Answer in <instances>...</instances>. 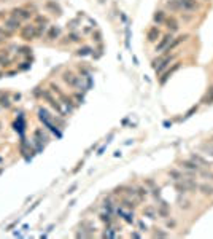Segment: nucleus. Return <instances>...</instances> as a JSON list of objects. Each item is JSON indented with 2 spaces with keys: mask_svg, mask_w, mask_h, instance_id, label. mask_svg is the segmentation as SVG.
I'll return each instance as SVG.
<instances>
[{
  "mask_svg": "<svg viewBox=\"0 0 213 239\" xmlns=\"http://www.w3.org/2000/svg\"><path fill=\"white\" fill-rule=\"evenodd\" d=\"M175 190L178 191L180 194H186V193H196L197 187H199V183L196 182V179L194 177H183L181 180H176L175 182Z\"/></svg>",
  "mask_w": 213,
  "mask_h": 239,
  "instance_id": "f257e3e1",
  "label": "nucleus"
},
{
  "mask_svg": "<svg viewBox=\"0 0 213 239\" xmlns=\"http://www.w3.org/2000/svg\"><path fill=\"white\" fill-rule=\"evenodd\" d=\"M62 78L67 85L73 86V88H81V77H77V75L72 74V72H65Z\"/></svg>",
  "mask_w": 213,
  "mask_h": 239,
  "instance_id": "f03ea898",
  "label": "nucleus"
},
{
  "mask_svg": "<svg viewBox=\"0 0 213 239\" xmlns=\"http://www.w3.org/2000/svg\"><path fill=\"white\" fill-rule=\"evenodd\" d=\"M172 40H173V35H172V34L164 35V37H162V38L159 40V43L156 45V49H154V51H156V53L165 51V49H167V46L170 45V42H172Z\"/></svg>",
  "mask_w": 213,
  "mask_h": 239,
  "instance_id": "7ed1b4c3",
  "label": "nucleus"
},
{
  "mask_svg": "<svg viewBox=\"0 0 213 239\" xmlns=\"http://www.w3.org/2000/svg\"><path fill=\"white\" fill-rule=\"evenodd\" d=\"M180 64H181V62H178V61H176V62H173V64H172V67H170V69H167V70H165L164 74H162V77H161V80H159L161 85H165V81H167V80L170 78L172 75L180 69Z\"/></svg>",
  "mask_w": 213,
  "mask_h": 239,
  "instance_id": "20e7f679",
  "label": "nucleus"
},
{
  "mask_svg": "<svg viewBox=\"0 0 213 239\" xmlns=\"http://www.w3.org/2000/svg\"><path fill=\"white\" fill-rule=\"evenodd\" d=\"M180 166H181L185 171H194V172H197L200 169V166L197 164L194 159H191V158H188V159H181L180 161Z\"/></svg>",
  "mask_w": 213,
  "mask_h": 239,
  "instance_id": "39448f33",
  "label": "nucleus"
},
{
  "mask_svg": "<svg viewBox=\"0 0 213 239\" xmlns=\"http://www.w3.org/2000/svg\"><path fill=\"white\" fill-rule=\"evenodd\" d=\"M180 6L183 11H196L199 8V2L197 0H180Z\"/></svg>",
  "mask_w": 213,
  "mask_h": 239,
  "instance_id": "423d86ee",
  "label": "nucleus"
},
{
  "mask_svg": "<svg viewBox=\"0 0 213 239\" xmlns=\"http://www.w3.org/2000/svg\"><path fill=\"white\" fill-rule=\"evenodd\" d=\"M21 37L24 40H32L34 37H38V32H37V27L35 26H26L21 30Z\"/></svg>",
  "mask_w": 213,
  "mask_h": 239,
  "instance_id": "0eeeda50",
  "label": "nucleus"
},
{
  "mask_svg": "<svg viewBox=\"0 0 213 239\" xmlns=\"http://www.w3.org/2000/svg\"><path fill=\"white\" fill-rule=\"evenodd\" d=\"M175 59V56L173 54H169V56H165V57H162V59L159 61V66H156L154 67V70H156V74H161L162 70H165L169 66H170V62Z\"/></svg>",
  "mask_w": 213,
  "mask_h": 239,
  "instance_id": "6e6552de",
  "label": "nucleus"
},
{
  "mask_svg": "<svg viewBox=\"0 0 213 239\" xmlns=\"http://www.w3.org/2000/svg\"><path fill=\"white\" fill-rule=\"evenodd\" d=\"M3 27L6 29V30H10V32H14V30H18V29H21V23H19V19L18 18H8V19L3 23Z\"/></svg>",
  "mask_w": 213,
  "mask_h": 239,
  "instance_id": "1a4fd4ad",
  "label": "nucleus"
},
{
  "mask_svg": "<svg viewBox=\"0 0 213 239\" xmlns=\"http://www.w3.org/2000/svg\"><path fill=\"white\" fill-rule=\"evenodd\" d=\"M156 211H157V217H161V218L170 217V206H169L165 201H161V204L156 207Z\"/></svg>",
  "mask_w": 213,
  "mask_h": 239,
  "instance_id": "9d476101",
  "label": "nucleus"
},
{
  "mask_svg": "<svg viewBox=\"0 0 213 239\" xmlns=\"http://www.w3.org/2000/svg\"><path fill=\"white\" fill-rule=\"evenodd\" d=\"M186 38H188V35H186V34H185V35H180V37H176V38H173L172 42H170V45L167 46V49H165V51H167V53L173 51V49H175L176 46L180 45V43H183V42H185Z\"/></svg>",
  "mask_w": 213,
  "mask_h": 239,
  "instance_id": "9b49d317",
  "label": "nucleus"
},
{
  "mask_svg": "<svg viewBox=\"0 0 213 239\" xmlns=\"http://www.w3.org/2000/svg\"><path fill=\"white\" fill-rule=\"evenodd\" d=\"M197 190H199L204 196H213V185L212 183H200V185L197 187Z\"/></svg>",
  "mask_w": 213,
  "mask_h": 239,
  "instance_id": "f8f14e48",
  "label": "nucleus"
},
{
  "mask_svg": "<svg viewBox=\"0 0 213 239\" xmlns=\"http://www.w3.org/2000/svg\"><path fill=\"white\" fill-rule=\"evenodd\" d=\"M178 207L181 209V211H189L191 207H193V202H191V199H188L185 196H178Z\"/></svg>",
  "mask_w": 213,
  "mask_h": 239,
  "instance_id": "ddd939ff",
  "label": "nucleus"
},
{
  "mask_svg": "<svg viewBox=\"0 0 213 239\" xmlns=\"http://www.w3.org/2000/svg\"><path fill=\"white\" fill-rule=\"evenodd\" d=\"M116 214H118L120 217H122V218H124L127 223H131V225L134 223V214H131V212H124V207H118V209H116Z\"/></svg>",
  "mask_w": 213,
  "mask_h": 239,
  "instance_id": "4468645a",
  "label": "nucleus"
},
{
  "mask_svg": "<svg viewBox=\"0 0 213 239\" xmlns=\"http://www.w3.org/2000/svg\"><path fill=\"white\" fill-rule=\"evenodd\" d=\"M159 35H161V32H159V29H157V27H151L150 30L146 32V38H148V42H151V43L156 42Z\"/></svg>",
  "mask_w": 213,
  "mask_h": 239,
  "instance_id": "2eb2a0df",
  "label": "nucleus"
},
{
  "mask_svg": "<svg viewBox=\"0 0 213 239\" xmlns=\"http://www.w3.org/2000/svg\"><path fill=\"white\" fill-rule=\"evenodd\" d=\"M143 215L148 217V218H151V220H154V218L157 217L156 207H154V206H146V207L143 209Z\"/></svg>",
  "mask_w": 213,
  "mask_h": 239,
  "instance_id": "dca6fc26",
  "label": "nucleus"
},
{
  "mask_svg": "<svg viewBox=\"0 0 213 239\" xmlns=\"http://www.w3.org/2000/svg\"><path fill=\"white\" fill-rule=\"evenodd\" d=\"M191 159H194V161H196L197 164L200 166V168H202V166H205V168H208V166H210L208 159H205L204 156H200L199 153H193V155H191Z\"/></svg>",
  "mask_w": 213,
  "mask_h": 239,
  "instance_id": "f3484780",
  "label": "nucleus"
},
{
  "mask_svg": "<svg viewBox=\"0 0 213 239\" xmlns=\"http://www.w3.org/2000/svg\"><path fill=\"white\" fill-rule=\"evenodd\" d=\"M165 24H167V30L170 32V34L176 32V30H178V27H180L175 18H169V19H165Z\"/></svg>",
  "mask_w": 213,
  "mask_h": 239,
  "instance_id": "a211bd4d",
  "label": "nucleus"
},
{
  "mask_svg": "<svg viewBox=\"0 0 213 239\" xmlns=\"http://www.w3.org/2000/svg\"><path fill=\"white\" fill-rule=\"evenodd\" d=\"M169 177L173 180V182H176V180H181L183 179V172L180 171V169H176V168H173V169H169Z\"/></svg>",
  "mask_w": 213,
  "mask_h": 239,
  "instance_id": "6ab92c4d",
  "label": "nucleus"
},
{
  "mask_svg": "<svg viewBox=\"0 0 213 239\" xmlns=\"http://www.w3.org/2000/svg\"><path fill=\"white\" fill-rule=\"evenodd\" d=\"M137 198H138V201H145V198H148V194H150V190H148L146 187H137Z\"/></svg>",
  "mask_w": 213,
  "mask_h": 239,
  "instance_id": "aec40b11",
  "label": "nucleus"
},
{
  "mask_svg": "<svg viewBox=\"0 0 213 239\" xmlns=\"http://www.w3.org/2000/svg\"><path fill=\"white\" fill-rule=\"evenodd\" d=\"M135 201H134V199L132 198H124V199H122V201H121V207H124V209H129V211H134V209H135Z\"/></svg>",
  "mask_w": 213,
  "mask_h": 239,
  "instance_id": "412c9836",
  "label": "nucleus"
},
{
  "mask_svg": "<svg viewBox=\"0 0 213 239\" xmlns=\"http://www.w3.org/2000/svg\"><path fill=\"white\" fill-rule=\"evenodd\" d=\"M197 174H199V177H202V179L213 182V172H212V171H208V169H202V168H200L199 171H197Z\"/></svg>",
  "mask_w": 213,
  "mask_h": 239,
  "instance_id": "4be33fe9",
  "label": "nucleus"
},
{
  "mask_svg": "<svg viewBox=\"0 0 213 239\" xmlns=\"http://www.w3.org/2000/svg\"><path fill=\"white\" fill-rule=\"evenodd\" d=\"M100 220H102L103 223H107V225H111L113 223V218H111V212H102L100 214Z\"/></svg>",
  "mask_w": 213,
  "mask_h": 239,
  "instance_id": "5701e85b",
  "label": "nucleus"
},
{
  "mask_svg": "<svg viewBox=\"0 0 213 239\" xmlns=\"http://www.w3.org/2000/svg\"><path fill=\"white\" fill-rule=\"evenodd\" d=\"M204 104H213V86H210L208 88V91H207V94H205V97H204V100H202Z\"/></svg>",
  "mask_w": 213,
  "mask_h": 239,
  "instance_id": "b1692460",
  "label": "nucleus"
},
{
  "mask_svg": "<svg viewBox=\"0 0 213 239\" xmlns=\"http://www.w3.org/2000/svg\"><path fill=\"white\" fill-rule=\"evenodd\" d=\"M167 8L173 10V11L181 10V6H180V0H169V2H167Z\"/></svg>",
  "mask_w": 213,
  "mask_h": 239,
  "instance_id": "393cba45",
  "label": "nucleus"
},
{
  "mask_svg": "<svg viewBox=\"0 0 213 239\" xmlns=\"http://www.w3.org/2000/svg\"><path fill=\"white\" fill-rule=\"evenodd\" d=\"M153 19H154V23H157V24H164L165 23V13L164 11H156Z\"/></svg>",
  "mask_w": 213,
  "mask_h": 239,
  "instance_id": "a878e982",
  "label": "nucleus"
},
{
  "mask_svg": "<svg viewBox=\"0 0 213 239\" xmlns=\"http://www.w3.org/2000/svg\"><path fill=\"white\" fill-rule=\"evenodd\" d=\"M59 27H51L49 29V32H48V35H46V37H48L49 40H54V38H57L59 37Z\"/></svg>",
  "mask_w": 213,
  "mask_h": 239,
  "instance_id": "bb28decb",
  "label": "nucleus"
},
{
  "mask_svg": "<svg viewBox=\"0 0 213 239\" xmlns=\"http://www.w3.org/2000/svg\"><path fill=\"white\" fill-rule=\"evenodd\" d=\"M92 51H94V49L89 48V46H83V48H80L77 51V54H78V56H89V54H92Z\"/></svg>",
  "mask_w": 213,
  "mask_h": 239,
  "instance_id": "cd10ccee",
  "label": "nucleus"
},
{
  "mask_svg": "<svg viewBox=\"0 0 213 239\" xmlns=\"http://www.w3.org/2000/svg\"><path fill=\"white\" fill-rule=\"evenodd\" d=\"M118 234H116V230H113V228H107L105 231H103V234H102V238H116Z\"/></svg>",
  "mask_w": 213,
  "mask_h": 239,
  "instance_id": "c85d7f7f",
  "label": "nucleus"
},
{
  "mask_svg": "<svg viewBox=\"0 0 213 239\" xmlns=\"http://www.w3.org/2000/svg\"><path fill=\"white\" fill-rule=\"evenodd\" d=\"M202 150H205V151H207V153L208 155H212V156H213V144L212 142H205V144H202Z\"/></svg>",
  "mask_w": 213,
  "mask_h": 239,
  "instance_id": "c756f323",
  "label": "nucleus"
},
{
  "mask_svg": "<svg viewBox=\"0 0 213 239\" xmlns=\"http://www.w3.org/2000/svg\"><path fill=\"white\" fill-rule=\"evenodd\" d=\"M0 105L5 107V108H10V107H11V100H10L6 96H2V97H0Z\"/></svg>",
  "mask_w": 213,
  "mask_h": 239,
  "instance_id": "7c9ffc66",
  "label": "nucleus"
},
{
  "mask_svg": "<svg viewBox=\"0 0 213 239\" xmlns=\"http://www.w3.org/2000/svg\"><path fill=\"white\" fill-rule=\"evenodd\" d=\"M65 38H67L68 43H72V42H80V35H78L77 32H72V34H68Z\"/></svg>",
  "mask_w": 213,
  "mask_h": 239,
  "instance_id": "2f4dec72",
  "label": "nucleus"
},
{
  "mask_svg": "<svg viewBox=\"0 0 213 239\" xmlns=\"http://www.w3.org/2000/svg\"><path fill=\"white\" fill-rule=\"evenodd\" d=\"M153 238H169V233L161 231L159 228H157V231H154V233H153Z\"/></svg>",
  "mask_w": 213,
  "mask_h": 239,
  "instance_id": "473e14b6",
  "label": "nucleus"
},
{
  "mask_svg": "<svg viewBox=\"0 0 213 239\" xmlns=\"http://www.w3.org/2000/svg\"><path fill=\"white\" fill-rule=\"evenodd\" d=\"M77 188H78V183H77V182H75V183H72V185L67 188V194H73Z\"/></svg>",
  "mask_w": 213,
  "mask_h": 239,
  "instance_id": "72a5a7b5",
  "label": "nucleus"
},
{
  "mask_svg": "<svg viewBox=\"0 0 213 239\" xmlns=\"http://www.w3.org/2000/svg\"><path fill=\"white\" fill-rule=\"evenodd\" d=\"M145 185H146V188H154V187H156V182H154L153 179H146Z\"/></svg>",
  "mask_w": 213,
  "mask_h": 239,
  "instance_id": "f704fd0d",
  "label": "nucleus"
},
{
  "mask_svg": "<svg viewBox=\"0 0 213 239\" xmlns=\"http://www.w3.org/2000/svg\"><path fill=\"white\" fill-rule=\"evenodd\" d=\"M151 191H153V194H154V196H156V198H161V187H154V188H151Z\"/></svg>",
  "mask_w": 213,
  "mask_h": 239,
  "instance_id": "c9c22d12",
  "label": "nucleus"
},
{
  "mask_svg": "<svg viewBox=\"0 0 213 239\" xmlns=\"http://www.w3.org/2000/svg\"><path fill=\"white\" fill-rule=\"evenodd\" d=\"M137 225H138L140 231H146V230H148V226L145 225V223H143V220H138V222H137Z\"/></svg>",
  "mask_w": 213,
  "mask_h": 239,
  "instance_id": "e433bc0d",
  "label": "nucleus"
},
{
  "mask_svg": "<svg viewBox=\"0 0 213 239\" xmlns=\"http://www.w3.org/2000/svg\"><path fill=\"white\" fill-rule=\"evenodd\" d=\"M92 37H94V40H96L97 43H102V34H100L99 30H97V32H96V35H92Z\"/></svg>",
  "mask_w": 213,
  "mask_h": 239,
  "instance_id": "4c0bfd02",
  "label": "nucleus"
},
{
  "mask_svg": "<svg viewBox=\"0 0 213 239\" xmlns=\"http://www.w3.org/2000/svg\"><path fill=\"white\" fill-rule=\"evenodd\" d=\"M129 38H131V30H129V27H126V46L129 48Z\"/></svg>",
  "mask_w": 213,
  "mask_h": 239,
  "instance_id": "58836bf2",
  "label": "nucleus"
},
{
  "mask_svg": "<svg viewBox=\"0 0 213 239\" xmlns=\"http://www.w3.org/2000/svg\"><path fill=\"white\" fill-rule=\"evenodd\" d=\"M176 226V222H175V220H167V228H175Z\"/></svg>",
  "mask_w": 213,
  "mask_h": 239,
  "instance_id": "ea45409f",
  "label": "nucleus"
},
{
  "mask_svg": "<svg viewBox=\"0 0 213 239\" xmlns=\"http://www.w3.org/2000/svg\"><path fill=\"white\" fill-rule=\"evenodd\" d=\"M194 112H197V105H196V107H193V108H191V110H189V112H188V113H186V118H189V117H191V115H193V113H194Z\"/></svg>",
  "mask_w": 213,
  "mask_h": 239,
  "instance_id": "a19ab883",
  "label": "nucleus"
},
{
  "mask_svg": "<svg viewBox=\"0 0 213 239\" xmlns=\"http://www.w3.org/2000/svg\"><path fill=\"white\" fill-rule=\"evenodd\" d=\"M29 67H30V64H29V62H22V66H19L21 70H27Z\"/></svg>",
  "mask_w": 213,
  "mask_h": 239,
  "instance_id": "79ce46f5",
  "label": "nucleus"
},
{
  "mask_svg": "<svg viewBox=\"0 0 213 239\" xmlns=\"http://www.w3.org/2000/svg\"><path fill=\"white\" fill-rule=\"evenodd\" d=\"M38 204H40V201H37V202H35V204H34V206H30V207H29V211H27V212H32V211H34V209H35V207H37V206H38Z\"/></svg>",
  "mask_w": 213,
  "mask_h": 239,
  "instance_id": "37998d69",
  "label": "nucleus"
},
{
  "mask_svg": "<svg viewBox=\"0 0 213 239\" xmlns=\"http://www.w3.org/2000/svg\"><path fill=\"white\" fill-rule=\"evenodd\" d=\"M105 148H107V145H103V147H102V148H100V150H99V151H97V155H102V153H103V150H105Z\"/></svg>",
  "mask_w": 213,
  "mask_h": 239,
  "instance_id": "c03bdc74",
  "label": "nucleus"
},
{
  "mask_svg": "<svg viewBox=\"0 0 213 239\" xmlns=\"http://www.w3.org/2000/svg\"><path fill=\"white\" fill-rule=\"evenodd\" d=\"M16 223H18V220H16V222H13V223H11V225H8V228H6V230H11V228H13L14 225H16Z\"/></svg>",
  "mask_w": 213,
  "mask_h": 239,
  "instance_id": "a18cd8bd",
  "label": "nucleus"
},
{
  "mask_svg": "<svg viewBox=\"0 0 213 239\" xmlns=\"http://www.w3.org/2000/svg\"><path fill=\"white\" fill-rule=\"evenodd\" d=\"M131 236H132V238H140V234H138V233H132Z\"/></svg>",
  "mask_w": 213,
  "mask_h": 239,
  "instance_id": "49530a36",
  "label": "nucleus"
},
{
  "mask_svg": "<svg viewBox=\"0 0 213 239\" xmlns=\"http://www.w3.org/2000/svg\"><path fill=\"white\" fill-rule=\"evenodd\" d=\"M3 42V37H0V43H2Z\"/></svg>",
  "mask_w": 213,
  "mask_h": 239,
  "instance_id": "de8ad7c7",
  "label": "nucleus"
},
{
  "mask_svg": "<svg viewBox=\"0 0 213 239\" xmlns=\"http://www.w3.org/2000/svg\"><path fill=\"white\" fill-rule=\"evenodd\" d=\"M2 172H3V169H2V168H0V174H2Z\"/></svg>",
  "mask_w": 213,
  "mask_h": 239,
  "instance_id": "09e8293b",
  "label": "nucleus"
},
{
  "mask_svg": "<svg viewBox=\"0 0 213 239\" xmlns=\"http://www.w3.org/2000/svg\"><path fill=\"white\" fill-rule=\"evenodd\" d=\"M0 129H2V123H0Z\"/></svg>",
  "mask_w": 213,
  "mask_h": 239,
  "instance_id": "8fccbe9b",
  "label": "nucleus"
}]
</instances>
